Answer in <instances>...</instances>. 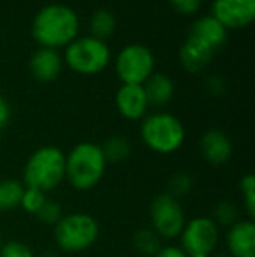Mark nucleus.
<instances>
[{
	"instance_id": "1a4fd4ad",
	"label": "nucleus",
	"mask_w": 255,
	"mask_h": 257,
	"mask_svg": "<svg viewBox=\"0 0 255 257\" xmlns=\"http://www.w3.org/2000/svg\"><path fill=\"white\" fill-rule=\"evenodd\" d=\"M178 247L187 255L191 254H211L218 245L220 231L211 217H194L187 220L180 233Z\"/></svg>"
},
{
	"instance_id": "f8f14e48",
	"label": "nucleus",
	"mask_w": 255,
	"mask_h": 257,
	"mask_svg": "<svg viewBox=\"0 0 255 257\" xmlns=\"http://www.w3.org/2000/svg\"><path fill=\"white\" fill-rule=\"evenodd\" d=\"M225 245L232 257H255V222L239 219L227 227Z\"/></svg>"
},
{
	"instance_id": "bb28decb",
	"label": "nucleus",
	"mask_w": 255,
	"mask_h": 257,
	"mask_svg": "<svg viewBox=\"0 0 255 257\" xmlns=\"http://www.w3.org/2000/svg\"><path fill=\"white\" fill-rule=\"evenodd\" d=\"M0 257H35V254L23 241L9 240L4 241L2 247H0Z\"/></svg>"
},
{
	"instance_id": "5701e85b",
	"label": "nucleus",
	"mask_w": 255,
	"mask_h": 257,
	"mask_svg": "<svg viewBox=\"0 0 255 257\" xmlns=\"http://www.w3.org/2000/svg\"><path fill=\"white\" fill-rule=\"evenodd\" d=\"M239 193L243 198V205H245V212L248 219L255 217V177L252 173H246L239 180Z\"/></svg>"
},
{
	"instance_id": "39448f33",
	"label": "nucleus",
	"mask_w": 255,
	"mask_h": 257,
	"mask_svg": "<svg viewBox=\"0 0 255 257\" xmlns=\"http://www.w3.org/2000/svg\"><path fill=\"white\" fill-rule=\"evenodd\" d=\"M55 241L60 250L68 254H79L96 243L100 236V226L93 215L86 212H74L63 215L55 224Z\"/></svg>"
},
{
	"instance_id": "20e7f679",
	"label": "nucleus",
	"mask_w": 255,
	"mask_h": 257,
	"mask_svg": "<svg viewBox=\"0 0 255 257\" xmlns=\"http://www.w3.org/2000/svg\"><path fill=\"white\" fill-rule=\"evenodd\" d=\"M140 137L152 153L173 154L184 146L185 128L170 112H152L142 119Z\"/></svg>"
},
{
	"instance_id": "a211bd4d",
	"label": "nucleus",
	"mask_w": 255,
	"mask_h": 257,
	"mask_svg": "<svg viewBox=\"0 0 255 257\" xmlns=\"http://www.w3.org/2000/svg\"><path fill=\"white\" fill-rule=\"evenodd\" d=\"M117 28L116 14L109 9H96L89 18V35L105 42Z\"/></svg>"
},
{
	"instance_id": "f03ea898",
	"label": "nucleus",
	"mask_w": 255,
	"mask_h": 257,
	"mask_svg": "<svg viewBox=\"0 0 255 257\" xmlns=\"http://www.w3.org/2000/svg\"><path fill=\"white\" fill-rule=\"evenodd\" d=\"M107 170L100 144L81 142L65 154V180L77 191H89L100 184Z\"/></svg>"
},
{
	"instance_id": "c85d7f7f",
	"label": "nucleus",
	"mask_w": 255,
	"mask_h": 257,
	"mask_svg": "<svg viewBox=\"0 0 255 257\" xmlns=\"http://www.w3.org/2000/svg\"><path fill=\"white\" fill-rule=\"evenodd\" d=\"M206 89H208L210 95L218 96V95L224 93L225 82L222 81V77H218V75H211V77H208V81H206Z\"/></svg>"
},
{
	"instance_id": "4be33fe9",
	"label": "nucleus",
	"mask_w": 255,
	"mask_h": 257,
	"mask_svg": "<svg viewBox=\"0 0 255 257\" xmlns=\"http://www.w3.org/2000/svg\"><path fill=\"white\" fill-rule=\"evenodd\" d=\"M192 184H194L192 177L189 175L187 172H177L170 177V180H168V191L166 193L170 194V196L180 200V198L187 196V194L191 193Z\"/></svg>"
},
{
	"instance_id": "dca6fc26",
	"label": "nucleus",
	"mask_w": 255,
	"mask_h": 257,
	"mask_svg": "<svg viewBox=\"0 0 255 257\" xmlns=\"http://www.w3.org/2000/svg\"><path fill=\"white\" fill-rule=\"evenodd\" d=\"M192 37H196L197 41L204 42L206 46H210L215 53L220 48H224V44L227 42V30L215 20L211 14L201 16L199 20L194 21L191 34Z\"/></svg>"
},
{
	"instance_id": "cd10ccee",
	"label": "nucleus",
	"mask_w": 255,
	"mask_h": 257,
	"mask_svg": "<svg viewBox=\"0 0 255 257\" xmlns=\"http://www.w3.org/2000/svg\"><path fill=\"white\" fill-rule=\"evenodd\" d=\"M170 6L177 11L178 14H184V16H192L199 11L201 2L203 0H168Z\"/></svg>"
},
{
	"instance_id": "2eb2a0df",
	"label": "nucleus",
	"mask_w": 255,
	"mask_h": 257,
	"mask_svg": "<svg viewBox=\"0 0 255 257\" xmlns=\"http://www.w3.org/2000/svg\"><path fill=\"white\" fill-rule=\"evenodd\" d=\"M213 56V49L204 44V42L197 41L192 35H189L185 39L184 44L180 46V51H178V60H180L182 67L187 72H191V74H197V72L204 70L211 63Z\"/></svg>"
},
{
	"instance_id": "6ab92c4d",
	"label": "nucleus",
	"mask_w": 255,
	"mask_h": 257,
	"mask_svg": "<svg viewBox=\"0 0 255 257\" xmlns=\"http://www.w3.org/2000/svg\"><path fill=\"white\" fill-rule=\"evenodd\" d=\"M25 186L18 179H2L0 180V212H11L18 208L23 196Z\"/></svg>"
},
{
	"instance_id": "4468645a",
	"label": "nucleus",
	"mask_w": 255,
	"mask_h": 257,
	"mask_svg": "<svg viewBox=\"0 0 255 257\" xmlns=\"http://www.w3.org/2000/svg\"><path fill=\"white\" fill-rule=\"evenodd\" d=\"M63 56L56 49L39 48L30 58V72L39 82H53L63 70Z\"/></svg>"
},
{
	"instance_id": "412c9836",
	"label": "nucleus",
	"mask_w": 255,
	"mask_h": 257,
	"mask_svg": "<svg viewBox=\"0 0 255 257\" xmlns=\"http://www.w3.org/2000/svg\"><path fill=\"white\" fill-rule=\"evenodd\" d=\"M133 247L140 255L154 257L163 245H161V238L150 227H142L133 236Z\"/></svg>"
},
{
	"instance_id": "423d86ee",
	"label": "nucleus",
	"mask_w": 255,
	"mask_h": 257,
	"mask_svg": "<svg viewBox=\"0 0 255 257\" xmlns=\"http://www.w3.org/2000/svg\"><path fill=\"white\" fill-rule=\"evenodd\" d=\"M110 48L107 42L91 35L77 37L65 48L63 63L81 75H95L105 70L110 63Z\"/></svg>"
},
{
	"instance_id": "f257e3e1",
	"label": "nucleus",
	"mask_w": 255,
	"mask_h": 257,
	"mask_svg": "<svg viewBox=\"0 0 255 257\" xmlns=\"http://www.w3.org/2000/svg\"><path fill=\"white\" fill-rule=\"evenodd\" d=\"M81 20L70 6L49 4L44 6L32 21V37L41 48H67L79 37Z\"/></svg>"
},
{
	"instance_id": "0eeeda50",
	"label": "nucleus",
	"mask_w": 255,
	"mask_h": 257,
	"mask_svg": "<svg viewBox=\"0 0 255 257\" xmlns=\"http://www.w3.org/2000/svg\"><path fill=\"white\" fill-rule=\"evenodd\" d=\"M185 212L180 200L168 193L157 194L150 203V229L161 240H175L185 226Z\"/></svg>"
},
{
	"instance_id": "b1692460",
	"label": "nucleus",
	"mask_w": 255,
	"mask_h": 257,
	"mask_svg": "<svg viewBox=\"0 0 255 257\" xmlns=\"http://www.w3.org/2000/svg\"><path fill=\"white\" fill-rule=\"evenodd\" d=\"M46 193L39 189H34V187H25L23 196H21L20 201V208H23L27 213H32V215H37V212L42 208V205L46 203Z\"/></svg>"
},
{
	"instance_id": "f3484780",
	"label": "nucleus",
	"mask_w": 255,
	"mask_h": 257,
	"mask_svg": "<svg viewBox=\"0 0 255 257\" xmlns=\"http://www.w3.org/2000/svg\"><path fill=\"white\" fill-rule=\"evenodd\" d=\"M143 91H145L149 107H164L171 102L175 95V82L170 75L154 72L145 82H143Z\"/></svg>"
},
{
	"instance_id": "6e6552de",
	"label": "nucleus",
	"mask_w": 255,
	"mask_h": 257,
	"mask_svg": "<svg viewBox=\"0 0 255 257\" xmlns=\"http://www.w3.org/2000/svg\"><path fill=\"white\" fill-rule=\"evenodd\" d=\"M156 58L143 44H128L117 53L116 72L123 84L142 86L154 74Z\"/></svg>"
},
{
	"instance_id": "a878e982",
	"label": "nucleus",
	"mask_w": 255,
	"mask_h": 257,
	"mask_svg": "<svg viewBox=\"0 0 255 257\" xmlns=\"http://www.w3.org/2000/svg\"><path fill=\"white\" fill-rule=\"evenodd\" d=\"M35 217H37L41 222L49 224V226H55V224L63 217V210H62V206L56 203V201L46 200V203L42 205V208L39 210Z\"/></svg>"
},
{
	"instance_id": "9d476101",
	"label": "nucleus",
	"mask_w": 255,
	"mask_h": 257,
	"mask_svg": "<svg viewBox=\"0 0 255 257\" xmlns=\"http://www.w3.org/2000/svg\"><path fill=\"white\" fill-rule=\"evenodd\" d=\"M211 16L227 32L246 28L255 20V0H213Z\"/></svg>"
},
{
	"instance_id": "473e14b6",
	"label": "nucleus",
	"mask_w": 255,
	"mask_h": 257,
	"mask_svg": "<svg viewBox=\"0 0 255 257\" xmlns=\"http://www.w3.org/2000/svg\"><path fill=\"white\" fill-rule=\"evenodd\" d=\"M2 243H4V241H2V238H0V247H2Z\"/></svg>"
},
{
	"instance_id": "7c9ffc66",
	"label": "nucleus",
	"mask_w": 255,
	"mask_h": 257,
	"mask_svg": "<svg viewBox=\"0 0 255 257\" xmlns=\"http://www.w3.org/2000/svg\"><path fill=\"white\" fill-rule=\"evenodd\" d=\"M9 119H11V107L7 103V100L0 95V130L6 128Z\"/></svg>"
},
{
	"instance_id": "ddd939ff",
	"label": "nucleus",
	"mask_w": 255,
	"mask_h": 257,
	"mask_svg": "<svg viewBox=\"0 0 255 257\" xmlns=\"http://www.w3.org/2000/svg\"><path fill=\"white\" fill-rule=\"evenodd\" d=\"M116 107L119 114L129 121H140L147 115L149 102H147L143 86L121 84L116 93Z\"/></svg>"
},
{
	"instance_id": "7ed1b4c3",
	"label": "nucleus",
	"mask_w": 255,
	"mask_h": 257,
	"mask_svg": "<svg viewBox=\"0 0 255 257\" xmlns=\"http://www.w3.org/2000/svg\"><path fill=\"white\" fill-rule=\"evenodd\" d=\"M65 180V153L60 147L44 146L30 154L23 168V186L51 193Z\"/></svg>"
},
{
	"instance_id": "393cba45",
	"label": "nucleus",
	"mask_w": 255,
	"mask_h": 257,
	"mask_svg": "<svg viewBox=\"0 0 255 257\" xmlns=\"http://www.w3.org/2000/svg\"><path fill=\"white\" fill-rule=\"evenodd\" d=\"M213 222L217 224L218 227L224 226V227H229L236 222L238 219V208H236L234 203L231 201H220L213 210Z\"/></svg>"
},
{
	"instance_id": "c756f323",
	"label": "nucleus",
	"mask_w": 255,
	"mask_h": 257,
	"mask_svg": "<svg viewBox=\"0 0 255 257\" xmlns=\"http://www.w3.org/2000/svg\"><path fill=\"white\" fill-rule=\"evenodd\" d=\"M154 257H189L178 245H164Z\"/></svg>"
},
{
	"instance_id": "aec40b11",
	"label": "nucleus",
	"mask_w": 255,
	"mask_h": 257,
	"mask_svg": "<svg viewBox=\"0 0 255 257\" xmlns=\"http://www.w3.org/2000/svg\"><path fill=\"white\" fill-rule=\"evenodd\" d=\"M100 147H102V153L105 156L107 165L109 163H123L131 154V142L121 135L110 137Z\"/></svg>"
},
{
	"instance_id": "2f4dec72",
	"label": "nucleus",
	"mask_w": 255,
	"mask_h": 257,
	"mask_svg": "<svg viewBox=\"0 0 255 257\" xmlns=\"http://www.w3.org/2000/svg\"><path fill=\"white\" fill-rule=\"evenodd\" d=\"M189 257H210V254H191Z\"/></svg>"
},
{
	"instance_id": "9b49d317",
	"label": "nucleus",
	"mask_w": 255,
	"mask_h": 257,
	"mask_svg": "<svg viewBox=\"0 0 255 257\" xmlns=\"http://www.w3.org/2000/svg\"><path fill=\"white\" fill-rule=\"evenodd\" d=\"M199 153L210 165H225L232 158V142L227 133L222 130H206L199 140Z\"/></svg>"
}]
</instances>
